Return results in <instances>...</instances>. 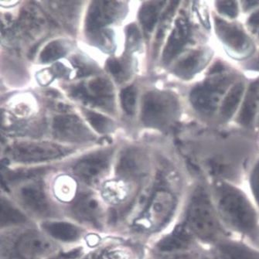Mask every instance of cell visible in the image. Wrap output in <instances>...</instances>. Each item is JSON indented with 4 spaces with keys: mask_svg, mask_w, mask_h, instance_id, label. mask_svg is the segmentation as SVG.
<instances>
[{
    "mask_svg": "<svg viewBox=\"0 0 259 259\" xmlns=\"http://www.w3.org/2000/svg\"><path fill=\"white\" fill-rule=\"evenodd\" d=\"M218 206L228 225L241 233L252 235L257 227V217L254 207L241 190L229 184L217 185Z\"/></svg>",
    "mask_w": 259,
    "mask_h": 259,
    "instance_id": "cell-1",
    "label": "cell"
},
{
    "mask_svg": "<svg viewBox=\"0 0 259 259\" xmlns=\"http://www.w3.org/2000/svg\"><path fill=\"white\" fill-rule=\"evenodd\" d=\"M186 225L192 233L203 241H215L222 234L216 212L207 193L201 187L197 188L191 197Z\"/></svg>",
    "mask_w": 259,
    "mask_h": 259,
    "instance_id": "cell-2",
    "label": "cell"
},
{
    "mask_svg": "<svg viewBox=\"0 0 259 259\" xmlns=\"http://www.w3.org/2000/svg\"><path fill=\"white\" fill-rule=\"evenodd\" d=\"M178 111L179 102L175 95L169 92L155 91L145 95L142 119L149 128L164 130L174 122Z\"/></svg>",
    "mask_w": 259,
    "mask_h": 259,
    "instance_id": "cell-3",
    "label": "cell"
},
{
    "mask_svg": "<svg viewBox=\"0 0 259 259\" xmlns=\"http://www.w3.org/2000/svg\"><path fill=\"white\" fill-rule=\"evenodd\" d=\"M232 77L225 73L211 74V77L206 79L191 90L190 101L197 112L205 115H211L221 106L224 95L226 93Z\"/></svg>",
    "mask_w": 259,
    "mask_h": 259,
    "instance_id": "cell-4",
    "label": "cell"
},
{
    "mask_svg": "<svg viewBox=\"0 0 259 259\" xmlns=\"http://www.w3.org/2000/svg\"><path fill=\"white\" fill-rule=\"evenodd\" d=\"M176 204L177 200L171 191L165 188L158 189L139 219V225L148 230L159 229L172 217Z\"/></svg>",
    "mask_w": 259,
    "mask_h": 259,
    "instance_id": "cell-5",
    "label": "cell"
},
{
    "mask_svg": "<svg viewBox=\"0 0 259 259\" xmlns=\"http://www.w3.org/2000/svg\"><path fill=\"white\" fill-rule=\"evenodd\" d=\"M214 28L218 38L235 58H246L254 51L251 38L238 24L215 17Z\"/></svg>",
    "mask_w": 259,
    "mask_h": 259,
    "instance_id": "cell-6",
    "label": "cell"
},
{
    "mask_svg": "<svg viewBox=\"0 0 259 259\" xmlns=\"http://www.w3.org/2000/svg\"><path fill=\"white\" fill-rule=\"evenodd\" d=\"M68 153L62 146L47 142H24L12 146L10 154L17 162L32 163L58 159Z\"/></svg>",
    "mask_w": 259,
    "mask_h": 259,
    "instance_id": "cell-7",
    "label": "cell"
},
{
    "mask_svg": "<svg viewBox=\"0 0 259 259\" xmlns=\"http://www.w3.org/2000/svg\"><path fill=\"white\" fill-rule=\"evenodd\" d=\"M112 83L105 78L94 79L82 83L71 91L73 97L85 103L107 108L112 105L114 95Z\"/></svg>",
    "mask_w": 259,
    "mask_h": 259,
    "instance_id": "cell-8",
    "label": "cell"
},
{
    "mask_svg": "<svg viewBox=\"0 0 259 259\" xmlns=\"http://www.w3.org/2000/svg\"><path fill=\"white\" fill-rule=\"evenodd\" d=\"M53 133L58 140L69 143H87L95 139L84 122L73 115H60L54 118Z\"/></svg>",
    "mask_w": 259,
    "mask_h": 259,
    "instance_id": "cell-9",
    "label": "cell"
},
{
    "mask_svg": "<svg viewBox=\"0 0 259 259\" xmlns=\"http://www.w3.org/2000/svg\"><path fill=\"white\" fill-rule=\"evenodd\" d=\"M53 244L36 231H28L17 239L15 253L19 259H39L51 252Z\"/></svg>",
    "mask_w": 259,
    "mask_h": 259,
    "instance_id": "cell-10",
    "label": "cell"
},
{
    "mask_svg": "<svg viewBox=\"0 0 259 259\" xmlns=\"http://www.w3.org/2000/svg\"><path fill=\"white\" fill-rule=\"evenodd\" d=\"M120 13L119 3L115 1H95L92 3L86 18L88 31L95 32L110 24Z\"/></svg>",
    "mask_w": 259,
    "mask_h": 259,
    "instance_id": "cell-11",
    "label": "cell"
},
{
    "mask_svg": "<svg viewBox=\"0 0 259 259\" xmlns=\"http://www.w3.org/2000/svg\"><path fill=\"white\" fill-rule=\"evenodd\" d=\"M190 36V26L188 19L181 14L176 19L174 28L162 52V61L165 64L174 61L182 52L188 43Z\"/></svg>",
    "mask_w": 259,
    "mask_h": 259,
    "instance_id": "cell-12",
    "label": "cell"
},
{
    "mask_svg": "<svg viewBox=\"0 0 259 259\" xmlns=\"http://www.w3.org/2000/svg\"><path fill=\"white\" fill-rule=\"evenodd\" d=\"M212 54L209 48L192 50L177 61L174 72L184 80L191 78L208 64Z\"/></svg>",
    "mask_w": 259,
    "mask_h": 259,
    "instance_id": "cell-13",
    "label": "cell"
},
{
    "mask_svg": "<svg viewBox=\"0 0 259 259\" xmlns=\"http://www.w3.org/2000/svg\"><path fill=\"white\" fill-rule=\"evenodd\" d=\"M108 164L109 157L106 153H94L77 162L74 168V174L84 182L93 183L106 172Z\"/></svg>",
    "mask_w": 259,
    "mask_h": 259,
    "instance_id": "cell-14",
    "label": "cell"
},
{
    "mask_svg": "<svg viewBox=\"0 0 259 259\" xmlns=\"http://www.w3.org/2000/svg\"><path fill=\"white\" fill-rule=\"evenodd\" d=\"M148 160L138 149H127L121 155L118 165V172L126 178H138L146 174Z\"/></svg>",
    "mask_w": 259,
    "mask_h": 259,
    "instance_id": "cell-15",
    "label": "cell"
},
{
    "mask_svg": "<svg viewBox=\"0 0 259 259\" xmlns=\"http://www.w3.org/2000/svg\"><path fill=\"white\" fill-rule=\"evenodd\" d=\"M193 243V236L190 228L185 225H179L170 235L162 238L157 244L158 249L162 252H170L188 248Z\"/></svg>",
    "mask_w": 259,
    "mask_h": 259,
    "instance_id": "cell-16",
    "label": "cell"
},
{
    "mask_svg": "<svg viewBox=\"0 0 259 259\" xmlns=\"http://www.w3.org/2000/svg\"><path fill=\"white\" fill-rule=\"evenodd\" d=\"M20 199L29 210L37 214L49 213L50 204L42 189L37 185L25 186L20 193Z\"/></svg>",
    "mask_w": 259,
    "mask_h": 259,
    "instance_id": "cell-17",
    "label": "cell"
},
{
    "mask_svg": "<svg viewBox=\"0 0 259 259\" xmlns=\"http://www.w3.org/2000/svg\"><path fill=\"white\" fill-rule=\"evenodd\" d=\"M259 112V80L251 84L238 115V121L241 125L249 126L252 124Z\"/></svg>",
    "mask_w": 259,
    "mask_h": 259,
    "instance_id": "cell-18",
    "label": "cell"
},
{
    "mask_svg": "<svg viewBox=\"0 0 259 259\" xmlns=\"http://www.w3.org/2000/svg\"><path fill=\"white\" fill-rule=\"evenodd\" d=\"M73 211L79 220L95 225H99L100 223L99 203L92 196L84 195L79 197L74 203Z\"/></svg>",
    "mask_w": 259,
    "mask_h": 259,
    "instance_id": "cell-19",
    "label": "cell"
},
{
    "mask_svg": "<svg viewBox=\"0 0 259 259\" xmlns=\"http://www.w3.org/2000/svg\"><path fill=\"white\" fill-rule=\"evenodd\" d=\"M217 251L219 259H259V251L236 241L221 243Z\"/></svg>",
    "mask_w": 259,
    "mask_h": 259,
    "instance_id": "cell-20",
    "label": "cell"
},
{
    "mask_svg": "<svg viewBox=\"0 0 259 259\" xmlns=\"http://www.w3.org/2000/svg\"><path fill=\"white\" fill-rule=\"evenodd\" d=\"M244 92V84L238 82L227 92L220 106V115L222 118L228 120L233 116L239 106Z\"/></svg>",
    "mask_w": 259,
    "mask_h": 259,
    "instance_id": "cell-21",
    "label": "cell"
},
{
    "mask_svg": "<svg viewBox=\"0 0 259 259\" xmlns=\"http://www.w3.org/2000/svg\"><path fill=\"white\" fill-rule=\"evenodd\" d=\"M44 229L53 238L64 241H73L80 237V230L67 222H47Z\"/></svg>",
    "mask_w": 259,
    "mask_h": 259,
    "instance_id": "cell-22",
    "label": "cell"
},
{
    "mask_svg": "<svg viewBox=\"0 0 259 259\" xmlns=\"http://www.w3.org/2000/svg\"><path fill=\"white\" fill-rule=\"evenodd\" d=\"M166 2H149L145 4L140 12V20L143 28L148 33H151L156 24L159 13Z\"/></svg>",
    "mask_w": 259,
    "mask_h": 259,
    "instance_id": "cell-23",
    "label": "cell"
},
{
    "mask_svg": "<svg viewBox=\"0 0 259 259\" xmlns=\"http://www.w3.org/2000/svg\"><path fill=\"white\" fill-rule=\"evenodd\" d=\"M26 221V217L13 207L8 200L1 199L0 203V222L1 226L20 225Z\"/></svg>",
    "mask_w": 259,
    "mask_h": 259,
    "instance_id": "cell-24",
    "label": "cell"
},
{
    "mask_svg": "<svg viewBox=\"0 0 259 259\" xmlns=\"http://www.w3.org/2000/svg\"><path fill=\"white\" fill-rule=\"evenodd\" d=\"M84 113L89 123L99 133L106 134L110 133L115 126L113 121L110 118H107L101 114L89 110L85 111Z\"/></svg>",
    "mask_w": 259,
    "mask_h": 259,
    "instance_id": "cell-25",
    "label": "cell"
},
{
    "mask_svg": "<svg viewBox=\"0 0 259 259\" xmlns=\"http://www.w3.org/2000/svg\"><path fill=\"white\" fill-rule=\"evenodd\" d=\"M67 54V48L60 40L51 42L45 47L40 54V61L43 63H49L57 61Z\"/></svg>",
    "mask_w": 259,
    "mask_h": 259,
    "instance_id": "cell-26",
    "label": "cell"
},
{
    "mask_svg": "<svg viewBox=\"0 0 259 259\" xmlns=\"http://www.w3.org/2000/svg\"><path fill=\"white\" fill-rule=\"evenodd\" d=\"M136 89L133 86L121 91L120 95L121 106L128 115H133L136 111Z\"/></svg>",
    "mask_w": 259,
    "mask_h": 259,
    "instance_id": "cell-27",
    "label": "cell"
},
{
    "mask_svg": "<svg viewBox=\"0 0 259 259\" xmlns=\"http://www.w3.org/2000/svg\"><path fill=\"white\" fill-rule=\"evenodd\" d=\"M179 4V2L174 1L170 3V5L167 7V10L164 12L161 17L160 25H159V30H158L157 36L156 39L160 42L162 40L163 35H164L165 30L167 29L169 23H170L171 19L174 17V13H175L176 9Z\"/></svg>",
    "mask_w": 259,
    "mask_h": 259,
    "instance_id": "cell-28",
    "label": "cell"
},
{
    "mask_svg": "<svg viewBox=\"0 0 259 259\" xmlns=\"http://www.w3.org/2000/svg\"><path fill=\"white\" fill-rule=\"evenodd\" d=\"M215 5L218 12L225 17L235 18L238 16L239 10L236 1H218Z\"/></svg>",
    "mask_w": 259,
    "mask_h": 259,
    "instance_id": "cell-29",
    "label": "cell"
},
{
    "mask_svg": "<svg viewBox=\"0 0 259 259\" xmlns=\"http://www.w3.org/2000/svg\"><path fill=\"white\" fill-rule=\"evenodd\" d=\"M251 187L254 198L259 205V162L255 165L251 172Z\"/></svg>",
    "mask_w": 259,
    "mask_h": 259,
    "instance_id": "cell-30",
    "label": "cell"
},
{
    "mask_svg": "<svg viewBox=\"0 0 259 259\" xmlns=\"http://www.w3.org/2000/svg\"><path fill=\"white\" fill-rule=\"evenodd\" d=\"M247 26L250 33L259 39V10L254 12L250 16L247 21Z\"/></svg>",
    "mask_w": 259,
    "mask_h": 259,
    "instance_id": "cell-31",
    "label": "cell"
},
{
    "mask_svg": "<svg viewBox=\"0 0 259 259\" xmlns=\"http://www.w3.org/2000/svg\"><path fill=\"white\" fill-rule=\"evenodd\" d=\"M107 67L113 75H118L122 72V66L117 60H109L107 63Z\"/></svg>",
    "mask_w": 259,
    "mask_h": 259,
    "instance_id": "cell-32",
    "label": "cell"
},
{
    "mask_svg": "<svg viewBox=\"0 0 259 259\" xmlns=\"http://www.w3.org/2000/svg\"><path fill=\"white\" fill-rule=\"evenodd\" d=\"M128 39L130 40V46L132 45V42H133V45L137 43L139 39H140V33H139L138 30L135 26H130L128 30Z\"/></svg>",
    "mask_w": 259,
    "mask_h": 259,
    "instance_id": "cell-33",
    "label": "cell"
},
{
    "mask_svg": "<svg viewBox=\"0 0 259 259\" xmlns=\"http://www.w3.org/2000/svg\"><path fill=\"white\" fill-rule=\"evenodd\" d=\"M51 71L54 74V77H63V76L67 74V70L62 64H58L53 67Z\"/></svg>",
    "mask_w": 259,
    "mask_h": 259,
    "instance_id": "cell-34",
    "label": "cell"
},
{
    "mask_svg": "<svg viewBox=\"0 0 259 259\" xmlns=\"http://www.w3.org/2000/svg\"><path fill=\"white\" fill-rule=\"evenodd\" d=\"M79 251H73L71 252L66 253V254H60L56 257L51 259H72L78 255Z\"/></svg>",
    "mask_w": 259,
    "mask_h": 259,
    "instance_id": "cell-35",
    "label": "cell"
},
{
    "mask_svg": "<svg viewBox=\"0 0 259 259\" xmlns=\"http://www.w3.org/2000/svg\"><path fill=\"white\" fill-rule=\"evenodd\" d=\"M243 7L245 10H249V9L252 8V7H255V6L259 5V1H244L242 2Z\"/></svg>",
    "mask_w": 259,
    "mask_h": 259,
    "instance_id": "cell-36",
    "label": "cell"
},
{
    "mask_svg": "<svg viewBox=\"0 0 259 259\" xmlns=\"http://www.w3.org/2000/svg\"><path fill=\"white\" fill-rule=\"evenodd\" d=\"M251 67L252 69L256 70V71H259V53L257 56H256V58H254V61H253Z\"/></svg>",
    "mask_w": 259,
    "mask_h": 259,
    "instance_id": "cell-37",
    "label": "cell"
},
{
    "mask_svg": "<svg viewBox=\"0 0 259 259\" xmlns=\"http://www.w3.org/2000/svg\"><path fill=\"white\" fill-rule=\"evenodd\" d=\"M170 259H194V257L192 255H180Z\"/></svg>",
    "mask_w": 259,
    "mask_h": 259,
    "instance_id": "cell-38",
    "label": "cell"
}]
</instances>
